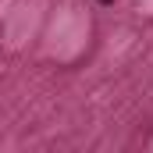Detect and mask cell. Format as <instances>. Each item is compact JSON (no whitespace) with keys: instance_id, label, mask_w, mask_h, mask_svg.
Listing matches in <instances>:
<instances>
[{"instance_id":"obj_1","label":"cell","mask_w":153,"mask_h":153,"mask_svg":"<svg viewBox=\"0 0 153 153\" xmlns=\"http://www.w3.org/2000/svg\"><path fill=\"white\" fill-rule=\"evenodd\" d=\"M96 4H100V7H111V4H114V0H96Z\"/></svg>"}]
</instances>
